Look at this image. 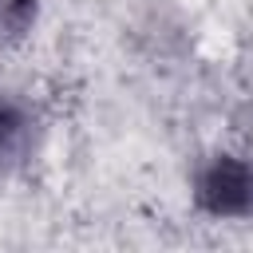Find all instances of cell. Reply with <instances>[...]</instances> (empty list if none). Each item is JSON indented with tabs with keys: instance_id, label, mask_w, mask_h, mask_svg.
Segmentation results:
<instances>
[{
	"instance_id": "cell-1",
	"label": "cell",
	"mask_w": 253,
	"mask_h": 253,
	"mask_svg": "<svg viewBox=\"0 0 253 253\" xmlns=\"http://www.w3.org/2000/svg\"><path fill=\"white\" fill-rule=\"evenodd\" d=\"M190 210L206 221H253V150L217 146L190 166Z\"/></svg>"
},
{
	"instance_id": "cell-2",
	"label": "cell",
	"mask_w": 253,
	"mask_h": 253,
	"mask_svg": "<svg viewBox=\"0 0 253 253\" xmlns=\"http://www.w3.org/2000/svg\"><path fill=\"white\" fill-rule=\"evenodd\" d=\"M36 134H40V119L32 103L0 83V174H12L32 158Z\"/></svg>"
},
{
	"instance_id": "cell-3",
	"label": "cell",
	"mask_w": 253,
	"mask_h": 253,
	"mask_svg": "<svg viewBox=\"0 0 253 253\" xmlns=\"http://www.w3.org/2000/svg\"><path fill=\"white\" fill-rule=\"evenodd\" d=\"M43 16V0H0V43L16 47L24 43Z\"/></svg>"
}]
</instances>
